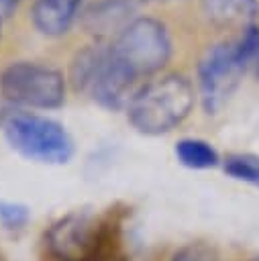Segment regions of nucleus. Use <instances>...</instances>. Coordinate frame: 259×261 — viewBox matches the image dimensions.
<instances>
[{
  "mask_svg": "<svg viewBox=\"0 0 259 261\" xmlns=\"http://www.w3.org/2000/svg\"><path fill=\"white\" fill-rule=\"evenodd\" d=\"M135 0H92L80 12V27L94 39H116L137 16Z\"/></svg>",
  "mask_w": 259,
  "mask_h": 261,
  "instance_id": "obj_8",
  "label": "nucleus"
},
{
  "mask_svg": "<svg viewBox=\"0 0 259 261\" xmlns=\"http://www.w3.org/2000/svg\"><path fill=\"white\" fill-rule=\"evenodd\" d=\"M29 218V210L20 204H14V202H4L0 200V222L8 228H18L27 222Z\"/></svg>",
  "mask_w": 259,
  "mask_h": 261,
  "instance_id": "obj_17",
  "label": "nucleus"
},
{
  "mask_svg": "<svg viewBox=\"0 0 259 261\" xmlns=\"http://www.w3.org/2000/svg\"><path fill=\"white\" fill-rule=\"evenodd\" d=\"M116 61L137 80L157 73L171 57V37L167 27L151 16H137L108 45Z\"/></svg>",
  "mask_w": 259,
  "mask_h": 261,
  "instance_id": "obj_3",
  "label": "nucleus"
},
{
  "mask_svg": "<svg viewBox=\"0 0 259 261\" xmlns=\"http://www.w3.org/2000/svg\"><path fill=\"white\" fill-rule=\"evenodd\" d=\"M16 2H18V0H0V18L8 16V14L16 8Z\"/></svg>",
  "mask_w": 259,
  "mask_h": 261,
  "instance_id": "obj_18",
  "label": "nucleus"
},
{
  "mask_svg": "<svg viewBox=\"0 0 259 261\" xmlns=\"http://www.w3.org/2000/svg\"><path fill=\"white\" fill-rule=\"evenodd\" d=\"M0 94L14 106L51 110L65 102V77L51 65L14 61L0 71Z\"/></svg>",
  "mask_w": 259,
  "mask_h": 261,
  "instance_id": "obj_4",
  "label": "nucleus"
},
{
  "mask_svg": "<svg viewBox=\"0 0 259 261\" xmlns=\"http://www.w3.org/2000/svg\"><path fill=\"white\" fill-rule=\"evenodd\" d=\"M137 77L131 75L118 61L116 57L110 53V49L106 47L104 57L88 86V94L94 102H98L102 108L108 110H118L122 106H126L133 98Z\"/></svg>",
  "mask_w": 259,
  "mask_h": 261,
  "instance_id": "obj_7",
  "label": "nucleus"
},
{
  "mask_svg": "<svg viewBox=\"0 0 259 261\" xmlns=\"http://www.w3.org/2000/svg\"><path fill=\"white\" fill-rule=\"evenodd\" d=\"M0 27H2V18H0Z\"/></svg>",
  "mask_w": 259,
  "mask_h": 261,
  "instance_id": "obj_21",
  "label": "nucleus"
},
{
  "mask_svg": "<svg viewBox=\"0 0 259 261\" xmlns=\"http://www.w3.org/2000/svg\"><path fill=\"white\" fill-rule=\"evenodd\" d=\"M82 8L84 0H35L31 20L41 35L61 37L80 18Z\"/></svg>",
  "mask_w": 259,
  "mask_h": 261,
  "instance_id": "obj_9",
  "label": "nucleus"
},
{
  "mask_svg": "<svg viewBox=\"0 0 259 261\" xmlns=\"http://www.w3.org/2000/svg\"><path fill=\"white\" fill-rule=\"evenodd\" d=\"M224 171L237 179L259 188V157L251 153H235L224 159Z\"/></svg>",
  "mask_w": 259,
  "mask_h": 261,
  "instance_id": "obj_14",
  "label": "nucleus"
},
{
  "mask_svg": "<svg viewBox=\"0 0 259 261\" xmlns=\"http://www.w3.org/2000/svg\"><path fill=\"white\" fill-rule=\"evenodd\" d=\"M194 106L192 84L177 73H167L137 88L126 104V116L141 135H165L182 124Z\"/></svg>",
  "mask_w": 259,
  "mask_h": 261,
  "instance_id": "obj_1",
  "label": "nucleus"
},
{
  "mask_svg": "<svg viewBox=\"0 0 259 261\" xmlns=\"http://www.w3.org/2000/svg\"><path fill=\"white\" fill-rule=\"evenodd\" d=\"M135 2H167V0H135Z\"/></svg>",
  "mask_w": 259,
  "mask_h": 261,
  "instance_id": "obj_20",
  "label": "nucleus"
},
{
  "mask_svg": "<svg viewBox=\"0 0 259 261\" xmlns=\"http://www.w3.org/2000/svg\"><path fill=\"white\" fill-rule=\"evenodd\" d=\"M120 222L116 218L104 216V224H102V232H100V241L94 249V253L90 255L88 261H126L124 253L120 251Z\"/></svg>",
  "mask_w": 259,
  "mask_h": 261,
  "instance_id": "obj_13",
  "label": "nucleus"
},
{
  "mask_svg": "<svg viewBox=\"0 0 259 261\" xmlns=\"http://www.w3.org/2000/svg\"><path fill=\"white\" fill-rule=\"evenodd\" d=\"M245 67L237 55L235 43L212 45L198 63L200 100L208 114H216L235 94Z\"/></svg>",
  "mask_w": 259,
  "mask_h": 261,
  "instance_id": "obj_5",
  "label": "nucleus"
},
{
  "mask_svg": "<svg viewBox=\"0 0 259 261\" xmlns=\"http://www.w3.org/2000/svg\"><path fill=\"white\" fill-rule=\"evenodd\" d=\"M237 47V55L247 69H251L257 77H259V27L257 24H249L245 27L241 39L235 43Z\"/></svg>",
  "mask_w": 259,
  "mask_h": 261,
  "instance_id": "obj_15",
  "label": "nucleus"
},
{
  "mask_svg": "<svg viewBox=\"0 0 259 261\" xmlns=\"http://www.w3.org/2000/svg\"><path fill=\"white\" fill-rule=\"evenodd\" d=\"M104 218L88 210H73L55 220L45 232V247L57 261H88L94 253Z\"/></svg>",
  "mask_w": 259,
  "mask_h": 261,
  "instance_id": "obj_6",
  "label": "nucleus"
},
{
  "mask_svg": "<svg viewBox=\"0 0 259 261\" xmlns=\"http://www.w3.org/2000/svg\"><path fill=\"white\" fill-rule=\"evenodd\" d=\"M169 261H220L218 251L210 245V243H188L184 247H179Z\"/></svg>",
  "mask_w": 259,
  "mask_h": 261,
  "instance_id": "obj_16",
  "label": "nucleus"
},
{
  "mask_svg": "<svg viewBox=\"0 0 259 261\" xmlns=\"http://www.w3.org/2000/svg\"><path fill=\"white\" fill-rule=\"evenodd\" d=\"M255 261H259V259H255Z\"/></svg>",
  "mask_w": 259,
  "mask_h": 261,
  "instance_id": "obj_22",
  "label": "nucleus"
},
{
  "mask_svg": "<svg viewBox=\"0 0 259 261\" xmlns=\"http://www.w3.org/2000/svg\"><path fill=\"white\" fill-rule=\"evenodd\" d=\"M2 128L8 145L31 161L61 165L75 153V145L67 128L49 116L14 112Z\"/></svg>",
  "mask_w": 259,
  "mask_h": 261,
  "instance_id": "obj_2",
  "label": "nucleus"
},
{
  "mask_svg": "<svg viewBox=\"0 0 259 261\" xmlns=\"http://www.w3.org/2000/svg\"><path fill=\"white\" fill-rule=\"evenodd\" d=\"M204 12L218 27H249L259 14V0H204Z\"/></svg>",
  "mask_w": 259,
  "mask_h": 261,
  "instance_id": "obj_10",
  "label": "nucleus"
},
{
  "mask_svg": "<svg viewBox=\"0 0 259 261\" xmlns=\"http://www.w3.org/2000/svg\"><path fill=\"white\" fill-rule=\"evenodd\" d=\"M175 157L184 167H190V169H210V167H216L220 161L216 149L208 141L194 139V137L177 141Z\"/></svg>",
  "mask_w": 259,
  "mask_h": 261,
  "instance_id": "obj_12",
  "label": "nucleus"
},
{
  "mask_svg": "<svg viewBox=\"0 0 259 261\" xmlns=\"http://www.w3.org/2000/svg\"><path fill=\"white\" fill-rule=\"evenodd\" d=\"M8 116H10V112L4 110V108H0V126H4V122L8 120Z\"/></svg>",
  "mask_w": 259,
  "mask_h": 261,
  "instance_id": "obj_19",
  "label": "nucleus"
},
{
  "mask_svg": "<svg viewBox=\"0 0 259 261\" xmlns=\"http://www.w3.org/2000/svg\"><path fill=\"white\" fill-rule=\"evenodd\" d=\"M104 51L106 47L102 45H88L84 47L82 51H77L69 63V82H71V88L75 92H86L102 57H104Z\"/></svg>",
  "mask_w": 259,
  "mask_h": 261,
  "instance_id": "obj_11",
  "label": "nucleus"
}]
</instances>
